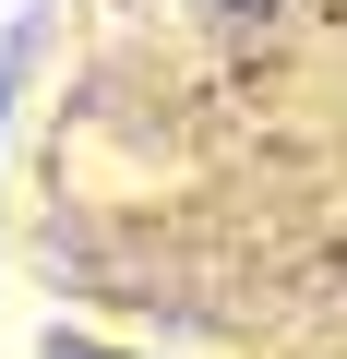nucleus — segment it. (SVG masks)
I'll list each match as a JSON object with an SVG mask.
<instances>
[{"instance_id":"nucleus-1","label":"nucleus","mask_w":347,"mask_h":359,"mask_svg":"<svg viewBox=\"0 0 347 359\" xmlns=\"http://www.w3.org/2000/svg\"><path fill=\"white\" fill-rule=\"evenodd\" d=\"M60 359H120V347H60Z\"/></svg>"},{"instance_id":"nucleus-2","label":"nucleus","mask_w":347,"mask_h":359,"mask_svg":"<svg viewBox=\"0 0 347 359\" xmlns=\"http://www.w3.org/2000/svg\"><path fill=\"white\" fill-rule=\"evenodd\" d=\"M216 13H240V0H216Z\"/></svg>"}]
</instances>
